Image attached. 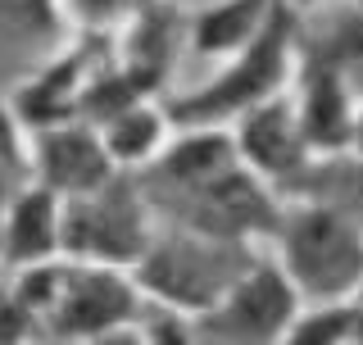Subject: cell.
Wrapping results in <instances>:
<instances>
[{
    "label": "cell",
    "mask_w": 363,
    "mask_h": 345,
    "mask_svg": "<svg viewBox=\"0 0 363 345\" xmlns=\"http://www.w3.org/2000/svg\"><path fill=\"white\" fill-rule=\"evenodd\" d=\"M272 9H277V0H213V5H204L186 18V45L196 55L232 60L264 32Z\"/></svg>",
    "instance_id": "5bb4252c"
},
{
    "label": "cell",
    "mask_w": 363,
    "mask_h": 345,
    "mask_svg": "<svg viewBox=\"0 0 363 345\" xmlns=\"http://www.w3.org/2000/svg\"><path fill=\"white\" fill-rule=\"evenodd\" d=\"M145 0H64V9L82 23L86 32H109L113 23H128Z\"/></svg>",
    "instance_id": "e0dca14e"
},
{
    "label": "cell",
    "mask_w": 363,
    "mask_h": 345,
    "mask_svg": "<svg viewBox=\"0 0 363 345\" xmlns=\"http://www.w3.org/2000/svg\"><path fill=\"white\" fill-rule=\"evenodd\" d=\"M168 128H173L168 109L150 105V100H136V105L118 109L113 119L100 123V136H105V146H109V155H113L118 168H141L164 150V132Z\"/></svg>",
    "instance_id": "9a60e30c"
},
{
    "label": "cell",
    "mask_w": 363,
    "mask_h": 345,
    "mask_svg": "<svg viewBox=\"0 0 363 345\" xmlns=\"http://www.w3.org/2000/svg\"><path fill=\"white\" fill-rule=\"evenodd\" d=\"M150 200H145L136 172H113L96 191L64 195V255L86 263H113L136 268L145 255L155 227H150Z\"/></svg>",
    "instance_id": "8992f818"
},
{
    "label": "cell",
    "mask_w": 363,
    "mask_h": 345,
    "mask_svg": "<svg viewBox=\"0 0 363 345\" xmlns=\"http://www.w3.org/2000/svg\"><path fill=\"white\" fill-rule=\"evenodd\" d=\"M277 5H291V9H300V14H309L318 0H277Z\"/></svg>",
    "instance_id": "ffe728a7"
},
{
    "label": "cell",
    "mask_w": 363,
    "mask_h": 345,
    "mask_svg": "<svg viewBox=\"0 0 363 345\" xmlns=\"http://www.w3.org/2000/svg\"><path fill=\"white\" fill-rule=\"evenodd\" d=\"M141 182V177H136ZM150 209H159L168 223L196 227V232L223 236V241H245L255 246L259 236H277L281 209L272 200L268 182L245 159L227 164L218 172H204L196 182H177V187H141Z\"/></svg>",
    "instance_id": "5b68a950"
},
{
    "label": "cell",
    "mask_w": 363,
    "mask_h": 345,
    "mask_svg": "<svg viewBox=\"0 0 363 345\" xmlns=\"http://www.w3.org/2000/svg\"><path fill=\"white\" fill-rule=\"evenodd\" d=\"M359 159H363V109H359V119H354V146H350Z\"/></svg>",
    "instance_id": "d6986e66"
},
{
    "label": "cell",
    "mask_w": 363,
    "mask_h": 345,
    "mask_svg": "<svg viewBox=\"0 0 363 345\" xmlns=\"http://www.w3.org/2000/svg\"><path fill=\"white\" fill-rule=\"evenodd\" d=\"M32 172H37V182H45L60 195H82V191H96L100 182H109L123 168L113 164L96 123L73 119V123H55V128L37 132V141H32Z\"/></svg>",
    "instance_id": "8fae6325"
},
{
    "label": "cell",
    "mask_w": 363,
    "mask_h": 345,
    "mask_svg": "<svg viewBox=\"0 0 363 345\" xmlns=\"http://www.w3.org/2000/svg\"><path fill=\"white\" fill-rule=\"evenodd\" d=\"M300 286L281 268V259H255L245 278L232 286L213 309L191 318L196 341H277L291 336L300 309Z\"/></svg>",
    "instance_id": "52a82bcc"
},
{
    "label": "cell",
    "mask_w": 363,
    "mask_h": 345,
    "mask_svg": "<svg viewBox=\"0 0 363 345\" xmlns=\"http://www.w3.org/2000/svg\"><path fill=\"white\" fill-rule=\"evenodd\" d=\"M186 41V14L173 0H145L141 9L128 18V37H123V68L141 82L145 91L164 87V77L173 73V60Z\"/></svg>",
    "instance_id": "4fadbf2b"
},
{
    "label": "cell",
    "mask_w": 363,
    "mask_h": 345,
    "mask_svg": "<svg viewBox=\"0 0 363 345\" xmlns=\"http://www.w3.org/2000/svg\"><path fill=\"white\" fill-rule=\"evenodd\" d=\"M300 9L277 5L272 18L264 23L255 41L241 55H232L227 73H218L209 87L191 91L186 100L168 105L173 128H223L227 119L245 114L250 105L277 96L281 87L295 77V60H300Z\"/></svg>",
    "instance_id": "3957f363"
},
{
    "label": "cell",
    "mask_w": 363,
    "mask_h": 345,
    "mask_svg": "<svg viewBox=\"0 0 363 345\" xmlns=\"http://www.w3.org/2000/svg\"><path fill=\"white\" fill-rule=\"evenodd\" d=\"M281 246V268L300 286L304 300L332 305L363 291V223L327 200H304L281 214L272 236Z\"/></svg>",
    "instance_id": "277c9868"
},
{
    "label": "cell",
    "mask_w": 363,
    "mask_h": 345,
    "mask_svg": "<svg viewBox=\"0 0 363 345\" xmlns=\"http://www.w3.org/2000/svg\"><path fill=\"white\" fill-rule=\"evenodd\" d=\"M359 300H363V291H359Z\"/></svg>",
    "instance_id": "44dd1931"
},
{
    "label": "cell",
    "mask_w": 363,
    "mask_h": 345,
    "mask_svg": "<svg viewBox=\"0 0 363 345\" xmlns=\"http://www.w3.org/2000/svg\"><path fill=\"white\" fill-rule=\"evenodd\" d=\"M105 60H109L105 32H86L77 45H68L60 60L45 64L37 77H28L18 87V100H14V114L23 119V128L41 132V128H55V123H73L91 73Z\"/></svg>",
    "instance_id": "30bf717a"
},
{
    "label": "cell",
    "mask_w": 363,
    "mask_h": 345,
    "mask_svg": "<svg viewBox=\"0 0 363 345\" xmlns=\"http://www.w3.org/2000/svg\"><path fill=\"white\" fill-rule=\"evenodd\" d=\"M9 291L23 300L41 336L64 341H105L123 336V323L141 318V286L113 263L86 259H45L14 273Z\"/></svg>",
    "instance_id": "6da1fadb"
},
{
    "label": "cell",
    "mask_w": 363,
    "mask_h": 345,
    "mask_svg": "<svg viewBox=\"0 0 363 345\" xmlns=\"http://www.w3.org/2000/svg\"><path fill=\"white\" fill-rule=\"evenodd\" d=\"M255 259H259L255 246H245V241H223V236L196 232V227L168 223V232L150 236L132 278L141 286V295H150V305L196 318L218 305L245 278V268Z\"/></svg>",
    "instance_id": "7a4b0ae2"
},
{
    "label": "cell",
    "mask_w": 363,
    "mask_h": 345,
    "mask_svg": "<svg viewBox=\"0 0 363 345\" xmlns=\"http://www.w3.org/2000/svg\"><path fill=\"white\" fill-rule=\"evenodd\" d=\"M64 0H0V28L32 41H55L64 28Z\"/></svg>",
    "instance_id": "2e32d148"
},
{
    "label": "cell",
    "mask_w": 363,
    "mask_h": 345,
    "mask_svg": "<svg viewBox=\"0 0 363 345\" xmlns=\"http://www.w3.org/2000/svg\"><path fill=\"white\" fill-rule=\"evenodd\" d=\"M64 255V195L50 191L45 182L23 187L5 204L0 218V263L5 268H32Z\"/></svg>",
    "instance_id": "7c38bea8"
},
{
    "label": "cell",
    "mask_w": 363,
    "mask_h": 345,
    "mask_svg": "<svg viewBox=\"0 0 363 345\" xmlns=\"http://www.w3.org/2000/svg\"><path fill=\"white\" fill-rule=\"evenodd\" d=\"M350 87H354V77L340 73L332 60L300 50V60H295V114H300V132L309 141L313 159L345 155L354 146L359 105L350 96Z\"/></svg>",
    "instance_id": "ba28073f"
},
{
    "label": "cell",
    "mask_w": 363,
    "mask_h": 345,
    "mask_svg": "<svg viewBox=\"0 0 363 345\" xmlns=\"http://www.w3.org/2000/svg\"><path fill=\"white\" fill-rule=\"evenodd\" d=\"M236 150H241L245 168H255L259 177L268 182H300L304 168L313 164V150L300 132V114H295L291 96H268L259 105H250L245 114H236Z\"/></svg>",
    "instance_id": "9c48e42d"
},
{
    "label": "cell",
    "mask_w": 363,
    "mask_h": 345,
    "mask_svg": "<svg viewBox=\"0 0 363 345\" xmlns=\"http://www.w3.org/2000/svg\"><path fill=\"white\" fill-rule=\"evenodd\" d=\"M28 168H32V150L23 141V119L0 105V172H28Z\"/></svg>",
    "instance_id": "ac0fdd59"
}]
</instances>
